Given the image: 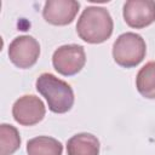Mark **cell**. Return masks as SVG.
<instances>
[{
	"label": "cell",
	"mask_w": 155,
	"mask_h": 155,
	"mask_svg": "<svg viewBox=\"0 0 155 155\" xmlns=\"http://www.w3.org/2000/svg\"><path fill=\"white\" fill-rule=\"evenodd\" d=\"M114 29V22L109 11L101 6H88L80 15L76 23V33L81 40L88 44L107 41Z\"/></svg>",
	"instance_id": "1"
},
{
	"label": "cell",
	"mask_w": 155,
	"mask_h": 155,
	"mask_svg": "<svg viewBox=\"0 0 155 155\" xmlns=\"http://www.w3.org/2000/svg\"><path fill=\"white\" fill-rule=\"evenodd\" d=\"M36 91L47 101L48 109L56 114L68 113L74 105V91L64 80L51 73H42L35 81Z\"/></svg>",
	"instance_id": "2"
},
{
	"label": "cell",
	"mask_w": 155,
	"mask_h": 155,
	"mask_svg": "<svg viewBox=\"0 0 155 155\" xmlns=\"http://www.w3.org/2000/svg\"><path fill=\"white\" fill-rule=\"evenodd\" d=\"M147 45L144 39L136 33L127 31L117 36L113 45V58L122 68H134L144 58Z\"/></svg>",
	"instance_id": "3"
},
{
	"label": "cell",
	"mask_w": 155,
	"mask_h": 155,
	"mask_svg": "<svg viewBox=\"0 0 155 155\" xmlns=\"http://www.w3.org/2000/svg\"><path fill=\"white\" fill-rule=\"evenodd\" d=\"M85 48L76 44L59 46L52 56V64L54 70L63 76H73L78 74L85 67Z\"/></svg>",
	"instance_id": "4"
},
{
	"label": "cell",
	"mask_w": 155,
	"mask_h": 155,
	"mask_svg": "<svg viewBox=\"0 0 155 155\" xmlns=\"http://www.w3.org/2000/svg\"><path fill=\"white\" fill-rule=\"evenodd\" d=\"M40 44L30 35L15 38L8 46V58L19 69L31 68L39 59Z\"/></svg>",
	"instance_id": "5"
},
{
	"label": "cell",
	"mask_w": 155,
	"mask_h": 155,
	"mask_svg": "<svg viewBox=\"0 0 155 155\" xmlns=\"http://www.w3.org/2000/svg\"><path fill=\"white\" fill-rule=\"evenodd\" d=\"M46 114L44 102L34 94L19 97L12 105V116L22 126H34L39 124Z\"/></svg>",
	"instance_id": "6"
},
{
	"label": "cell",
	"mask_w": 155,
	"mask_h": 155,
	"mask_svg": "<svg viewBox=\"0 0 155 155\" xmlns=\"http://www.w3.org/2000/svg\"><path fill=\"white\" fill-rule=\"evenodd\" d=\"M122 16L128 27L143 29L155 22V1L128 0L124 5Z\"/></svg>",
	"instance_id": "7"
},
{
	"label": "cell",
	"mask_w": 155,
	"mask_h": 155,
	"mask_svg": "<svg viewBox=\"0 0 155 155\" xmlns=\"http://www.w3.org/2000/svg\"><path fill=\"white\" fill-rule=\"evenodd\" d=\"M80 8V2L75 0H48L42 8L44 19L52 25L70 24Z\"/></svg>",
	"instance_id": "8"
},
{
	"label": "cell",
	"mask_w": 155,
	"mask_h": 155,
	"mask_svg": "<svg viewBox=\"0 0 155 155\" xmlns=\"http://www.w3.org/2000/svg\"><path fill=\"white\" fill-rule=\"evenodd\" d=\"M101 143L96 136L81 132L67 142V155H99Z\"/></svg>",
	"instance_id": "9"
},
{
	"label": "cell",
	"mask_w": 155,
	"mask_h": 155,
	"mask_svg": "<svg viewBox=\"0 0 155 155\" xmlns=\"http://www.w3.org/2000/svg\"><path fill=\"white\" fill-rule=\"evenodd\" d=\"M62 143L53 137L39 136L27 142L28 155H62Z\"/></svg>",
	"instance_id": "10"
},
{
	"label": "cell",
	"mask_w": 155,
	"mask_h": 155,
	"mask_svg": "<svg viewBox=\"0 0 155 155\" xmlns=\"http://www.w3.org/2000/svg\"><path fill=\"white\" fill-rule=\"evenodd\" d=\"M136 87L140 96L155 99V61L145 63L136 76Z\"/></svg>",
	"instance_id": "11"
},
{
	"label": "cell",
	"mask_w": 155,
	"mask_h": 155,
	"mask_svg": "<svg viewBox=\"0 0 155 155\" xmlns=\"http://www.w3.org/2000/svg\"><path fill=\"white\" fill-rule=\"evenodd\" d=\"M21 147L18 130L8 124L0 125V155H12Z\"/></svg>",
	"instance_id": "12"
}]
</instances>
